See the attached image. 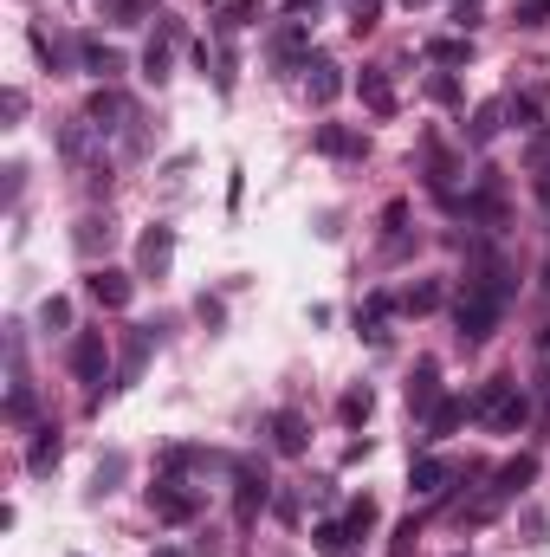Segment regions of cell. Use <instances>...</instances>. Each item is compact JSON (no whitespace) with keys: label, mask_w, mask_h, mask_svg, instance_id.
<instances>
[{"label":"cell","mask_w":550,"mask_h":557,"mask_svg":"<svg viewBox=\"0 0 550 557\" xmlns=\"http://www.w3.org/2000/svg\"><path fill=\"white\" fill-rule=\"evenodd\" d=\"M505 298H512V279L505 266H479V279H466V292L453 298V324H460V344H486L505 318Z\"/></svg>","instance_id":"cell-1"},{"label":"cell","mask_w":550,"mask_h":557,"mask_svg":"<svg viewBox=\"0 0 550 557\" xmlns=\"http://www.w3.org/2000/svg\"><path fill=\"white\" fill-rule=\"evenodd\" d=\"M473 415L486 421L492 434H512V428H525V421H531V402H525V389H518L512 376H492V383L473 396Z\"/></svg>","instance_id":"cell-2"},{"label":"cell","mask_w":550,"mask_h":557,"mask_svg":"<svg viewBox=\"0 0 550 557\" xmlns=\"http://www.w3.org/2000/svg\"><path fill=\"white\" fill-rule=\"evenodd\" d=\"M149 512H156L162 525H188L201 512V493H188L182 480H175V473H162L156 486H149Z\"/></svg>","instance_id":"cell-3"},{"label":"cell","mask_w":550,"mask_h":557,"mask_svg":"<svg viewBox=\"0 0 550 557\" xmlns=\"http://www.w3.org/2000/svg\"><path fill=\"white\" fill-rule=\"evenodd\" d=\"M460 473H466L460 460H447V454H421L415 467H408V493H421V499H440L453 480H460Z\"/></svg>","instance_id":"cell-4"},{"label":"cell","mask_w":550,"mask_h":557,"mask_svg":"<svg viewBox=\"0 0 550 557\" xmlns=\"http://www.w3.org/2000/svg\"><path fill=\"white\" fill-rule=\"evenodd\" d=\"M104 370H110V344H104V331H78V337H72V376H78V383H91V396H98Z\"/></svg>","instance_id":"cell-5"},{"label":"cell","mask_w":550,"mask_h":557,"mask_svg":"<svg viewBox=\"0 0 550 557\" xmlns=\"http://www.w3.org/2000/svg\"><path fill=\"white\" fill-rule=\"evenodd\" d=\"M175 260V227H143V240H136V279H162Z\"/></svg>","instance_id":"cell-6"},{"label":"cell","mask_w":550,"mask_h":557,"mask_svg":"<svg viewBox=\"0 0 550 557\" xmlns=\"http://www.w3.org/2000/svg\"><path fill=\"white\" fill-rule=\"evenodd\" d=\"M266 499H272L266 467H259V460H246V467H240V480H233V512H240V525H253Z\"/></svg>","instance_id":"cell-7"},{"label":"cell","mask_w":550,"mask_h":557,"mask_svg":"<svg viewBox=\"0 0 550 557\" xmlns=\"http://www.w3.org/2000/svg\"><path fill=\"white\" fill-rule=\"evenodd\" d=\"M85 117H91V124H98V130H104V137H110V130H123V124H136V104H130V98H123V91H117V85H98V91H91V104H85Z\"/></svg>","instance_id":"cell-8"},{"label":"cell","mask_w":550,"mask_h":557,"mask_svg":"<svg viewBox=\"0 0 550 557\" xmlns=\"http://www.w3.org/2000/svg\"><path fill=\"white\" fill-rule=\"evenodd\" d=\"M272 65H279V72H292V65H311V26L305 20H285L279 33H272Z\"/></svg>","instance_id":"cell-9"},{"label":"cell","mask_w":550,"mask_h":557,"mask_svg":"<svg viewBox=\"0 0 550 557\" xmlns=\"http://www.w3.org/2000/svg\"><path fill=\"white\" fill-rule=\"evenodd\" d=\"M85 292L98 298L104 311H123V305H130V292H136V279H130V273H117V266H91Z\"/></svg>","instance_id":"cell-10"},{"label":"cell","mask_w":550,"mask_h":557,"mask_svg":"<svg viewBox=\"0 0 550 557\" xmlns=\"http://www.w3.org/2000/svg\"><path fill=\"white\" fill-rule=\"evenodd\" d=\"M149 344H156V324H136V331L123 337V357H117V389H130L136 376H143V363H149Z\"/></svg>","instance_id":"cell-11"},{"label":"cell","mask_w":550,"mask_h":557,"mask_svg":"<svg viewBox=\"0 0 550 557\" xmlns=\"http://www.w3.org/2000/svg\"><path fill=\"white\" fill-rule=\"evenodd\" d=\"M402 305V298H389V292H369L363 305H356V331L369 337V344H389V311Z\"/></svg>","instance_id":"cell-12"},{"label":"cell","mask_w":550,"mask_h":557,"mask_svg":"<svg viewBox=\"0 0 550 557\" xmlns=\"http://www.w3.org/2000/svg\"><path fill=\"white\" fill-rule=\"evenodd\" d=\"M266 428H272V447H279V454H292V460L311 447V428H305V415H298V409H279Z\"/></svg>","instance_id":"cell-13"},{"label":"cell","mask_w":550,"mask_h":557,"mask_svg":"<svg viewBox=\"0 0 550 557\" xmlns=\"http://www.w3.org/2000/svg\"><path fill=\"white\" fill-rule=\"evenodd\" d=\"M434 402H440V363H434V357H421V363H415V376H408V409L428 415Z\"/></svg>","instance_id":"cell-14"},{"label":"cell","mask_w":550,"mask_h":557,"mask_svg":"<svg viewBox=\"0 0 550 557\" xmlns=\"http://www.w3.org/2000/svg\"><path fill=\"white\" fill-rule=\"evenodd\" d=\"M26 46L39 52V65H46L52 78H65V72H72V46H65V39H52L46 26H26Z\"/></svg>","instance_id":"cell-15"},{"label":"cell","mask_w":550,"mask_h":557,"mask_svg":"<svg viewBox=\"0 0 550 557\" xmlns=\"http://www.w3.org/2000/svg\"><path fill=\"white\" fill-rule=\"evenodd\" d=\"M59 454H65V441H59V428L46 421V428L33 434V447H26V473H33V480H46V473L59 467Z\"/></svg>","instance_id":"cell-16"},{"label":"cell","mask_w":550,"mask_h":557,"mask_svg":"<svg viewBox=\"0 0 550 557\" xmlns=\"http://www.w3.org/2000/svg\"><path fill=\"white\" fill-rule=\"evenodd\" d=\"M78 65H85V72L98 78V85H110V78L123 72V52H117V46H104V39H85V46H78Z\"/></svg>","instance_id":"cell-17"},{"label":"cell","mask_w":550,"mask_h":557,"mask_svg":"<svg viewBox=\"0 0 550 557\" xmlns=\"http://www.w3.org/2000/svg\"><path fill=\"white\" fill-rule=\"evenodd\" d=\"M531 480H538V460H531V454H518V460H505V467L492 473V493H499V499H518Z\"/></svg>","instance_id":"cell-18"},{"label":"cell","mask_w":550,"mask_h":557,"mask_svg":"<svg viewBox=\"0 0 550 557\" xmlns=\"http://www.w3.org/2000/svg\"><path fill=\"white\" fill-rule=\"evenodd\" d=\"M305 91H311V104H337L343 98V72L330 59H311L305 65Z\"/></svg>","instance_id":"cell-19"},{"label":"cell","mask_w":550,"mask_h":557,"mask_svg":"<svg viewBox=\"0 0 550 557\" xmlns=\"http://www.w3.org/2000/svg\"><path fill=\"white\" fill-rule=\"evenodd\" d=\"M499 130H505V98H486V104L473 111V124H466V143L486 149L492 137H499Z\"/></svg>","instance_id":"cell-20"},{"label":"cell","mask_w":550,"mask_h":557,"mask_svg":"<svg viewBox=\"0 0 550 557\" xmlns=\"http://www.w3.org/2000/svg\"><path fill=\"white\" fill-rule=\"evenodd\" d=\"M466 415H473V402H460V396H440L434 409H428V434H421V441H440V434H453Z\"/></svg>","instance_id":"cell-21"},{"label":"cell","mask_w":550,"mask_h":557,"mask_svg":"<svg viewBox=\"0 0 550 557\" xmlns=\"http://www.w3.org/2000/svg\"><path fill=\"white\" fill-rule=\"evenodd\" d=\"M356 98H363L376 117H395V85H389L382 72H363V78H356Z\"/></svg>","instance_id":"cell-22"},{"label":"cell","mask_w":550,"mask_h":557,"mask_svg":"<svg viewBox=\"0 0 550 557\" xmlns=\"http://www.w3.org/2000/svg\"><path fill=\"white\" fill-rule=\"evenodd\" d=\"M72 247H78V260H98V253L110 247V221H98V214H85V221L72 227Z\"/></svg>","instance_id":"cell-23"},{"label":"cell","mask_w":550,"mask_h":557,"mask_svg":"<svg viewBox=\"0 0 550 557\" xmlns=\"http://www.w3.org/2000/svg\"><path fill=\"white\" fill-rule=\"evenodd\" d=\"M169 39H175V20L162 26V33L149 39V52H143V78L149 85H169Z\"/></svg>","instance_id":"cell-24"},{"label":"cell","mask_w":550,"mask_h":557,"mask_svg":"<svg viewBox=\"0 0 550 557\" xmlns=\"http://www.w3.org/2000/svg\"><path fill=\"white\" fill-rule=\"evenodd\" d=\"M363 137H356V130H343V124H324L318 130V156H363Z\"/></svg>","instance_id":"cell-25"},{"label":"cell","mask_w":550,"mask_h":557,"mask_svg":"<svg viewBox=\"0 0 550 557\" xmlns=\"http://www.w3.org/2000/svg\"><path fill=\"white\" fill-rule=\"evenodd\" d=\"M337 415L350 421V428H363L369 415H376V396H369V383H356V389H343V402H337Z\"/></svg>","instance_id":"cell-26"},{"label":"cell","mask_w":550,"mask_h":557,"mask_svg":"<svg viewBox=\"0 0 550 557\" xmlns=\"http://www.w3.org/2000/svg\"><path fill=\"white\" fill-rule=\"evenodd\" d=\"M130 473V454H104L98 460V473H91V499H104V493H117V480Z\"/></svg>","instance_id":"cell-27"},{"label":"cell","mask_w":550,"mask_h":557,"mask_svg":"<svg viewBox=\"0 0 550 557\" xmlns=\"http://www.w3.org/2000/svg\"><path fill=\"white\" fill-rule=\"evenodd\" d=\"M428 59H434V65H466V59H473V39H466V33L428 39Z\"/></svg>","instance_id":"cell-28"},{"label":"cell","mask_w":550,"mask_h":557,"mask_svg":"<svg viewBox=\"0 0 550 557\" xmlns=\"http://www.w3.org/2000/svg\"><path fill=\"white\" fill-rule=\"evenodd\" d=\"M7 421H13V428H26V421H33V383H26L20 370H13V389H7Z\"/></svg>","instance_id":"cell-29"},{"label":"cell","mask_w":550,"mask_h":557,"mask_svg":"<svg viewBox=\"0 0 550 557\" xmlns=\"http://www.w3.org/2000/svg\"><path fill=\"white\" fill-rule=\"evenodd\" d=\"M376 519H382L376 499H350V512H343V532H350V538H369V532H376Z\"/></svg>","instance_id":"cell-30"},{"label":"cell","mask_w":550,"mask_h":557,"mask_svg":"<svg viewBox=\"0 0 550 557\" xmlns=\"http://www.w3.org/2000/svg\"><path fill=\"white\" fill-rule=\"evenodd\" d=\"M440 298H447V292H440V279H421V285H408V292H402V311H415V318H421V311H434Z\"/></svg>","instance_id":"cell-31"},{"label":"cell","mask_w":550,"mask_h":557,"mask_svg":"<svg viewBox=\"0 0 550 557\" xmlns=\"http://www.w3.org/2000/svg\"><path fill=\"white\" fill-rule=\"evenodd\" d=\"M318 551H324V557H343V551H350V532H343V519H324V525H318Z\"/></svg>","instance_id":"cell-32"},{"label":"cell","mask_w":550,"mask_h":557,"mask_svg":"<svg viewBox=\"0 0 550 557\" xmlns=\"http://www.w3.org/2000/svg\"><path fill=\"white\" fill-rule=\"evenodd\" d=\"M149 13V0H104V20H117V26H136Z\"/></svg>","instance_id":"cell-33"},{"label":"cell","mask_w":550,"mask_h":557,"mask_svg":"<svg viewBox=\"0 0 550 557\" xmlns=\"http://www.w3.org/2000/svg\"><path fill=\"white\" fill-rule=\"evenodd\" d=\"M253 13H259V0H233V7H220V33H240Z\"/></svg>","instance_id":"cell-34"},{"label":"cell","mask_w":550,"mask_h":557,"mask_svg":"<svg viewBox=\"0 0 550 557\" xmlns=\"http://www.w3.org/2000/svg\"><path fill=\"white\" fill-rule=\"evenodd\" d=\"M382 20V0H350V33H369Z\"/></svg>","instance_id":"cell-35"},{"label":"cell","mask_w":550,"mask_h":557,"mask_svg":"<svg viewBox=\"0 0 550 557\" xmlns=\"http://www.w3.org/2000/svg\"><path fill=\"white\" fill-rule=\"evenodd\" d=\"M415 538H421V525L402 519V525H395V538H389V557H415Z\"/></svg>","instance_id":"cell-36"},{"label":"cell","mask_w":550,"mask_h":557,"mask_svg":"<svg viewBox=\"0 0 550 557\" xmlns=\"http://www.w3.org/2000/svg\"><path fill=\"white\" fill-rule=\"evenodd\" d=\"M39 324H46V331H65V324H72V305H65V298H46V305H39Z\"/></svg>","instance_id":"cell-37"},{"label":"cell","mask_w":550,"mask_h":557,"mask_svg":"<svg viewBox=\"0 0 550 557\" xmlns=\"http://www.w3.org/2000/svg\"><path fill=\"white\" fill-rule=\"evenodd\" d=\"M505 117H512L518 130H538V104L531 98H505Z\"/></svg>","instance_id":"cell-38"},{"label":"cell","mask_w":550,"mask_h":557,"mask_svg":"<svg viewBox=\"0 0 550 557\" xmlns=\"http://www.w3.org/2000/svg\"><path fill=\"white\" fill-rule=\"evenodd\" d=\"M428 98H434V104H447V111H453V104H460V85H453L447 72H434V78H428Z\"/></svg>","instance_id":"cell-39"},{"label":"cell","mask_w":550,"mask_h":557,"mask_svg":"<svg viewBox=\"0 0 550 557\" xmlns=\"http://www.w3.org/2000/svg\"><path fill=\"white\" fill-rule=\"evenodd\" d=\"M512 20H518V26H544V20H550V0H518Z\"/></svg>","instance_id":"cell-40"},{"label":"cell","mask_w":550,"mask_h":557,"mask_svg":"<svg viewBox=\"0 0 550 557\" xmlns=\"http://www.w3.org/2000/svg\"><path fill=\"white\" fill-rule=\"evenodd\" d=\"M0 117H7V124H20V117H26V91H7V98H0Z\"/></svg>","instance_id":"cell-41"},{"label":"cell","mask_w":550,"mask_h":557,"mask_svg":"<svg viewBox=\"0 0 550 557\" xmlns=\"http://www.w3.org/2000/svg\"><path fill=\"white\" fill-rule=\"evenodd\" d=\"M402 221H408V201H389V208H382V227H389V234H402Z\"/></svg>","instance_id":"cell-42"},{"label":"cell","mask_w":550,"mask_h":557,"mask_svg":"<svg viewBox=\"0 0 550 557\" xmlns=\"http://www.w3.org/2000/svg\"><path fill=\"white\" fill-rule=\"evenodd\" d=\"M479 7H486V0H453V20L473 26V20H479Z\"/></svg>","instance_id":"cell-43"},{"label":"cell","mask_w":550,"mask_h":557,"mask_svg":"<svg viewBox=\"0 0 550 557\" xmlns=\"http://www.w3.org/2000/svg\"><path fill=\"white\" fill-rule=\"evenodd\" d=\"M538 201H544V214H550V162H538Z\"/></svg>","instance_id":"cell-44"},{"label":"cell","mask_w":550,"mask_h":557,"mask_svg":"<svg viewBox=\"0 0 550 557\" xmlns=\"http://www.w3.org/2000/svg\"><path fill=\"white\" fill-rule=\"evenodd\" d=\"M402 7H428V0H402Z\"/></svg>","instance_id":"cell-45"},{"label":"cell","mask_w":550,"mask_h":557,"mask_svg":"<svg viewBox=\"0 0 550 557\" xmlns=\"http://www.w3.org/2000/svg\"><path fill=\"white\" fill-rule=\"evenodd\" d=\"M544 292H550V266H544Z\"/></svg>","instance_id":"cell-46"}]
</instances>
